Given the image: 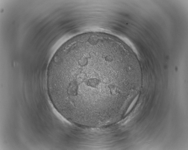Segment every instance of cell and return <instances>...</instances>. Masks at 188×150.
<instances>
[{
	"instance_id": "1",
	"label": "cell",
	"mask_w": 188,
	"mask_h": 150,
	"mask_svg": "<svg viewBox=\"0 0 188 150\" xmlns=\"http://www.w3.org/2000/svg\"><path fill=\"white\" fill-rule=\"evenodd\" d=\"M132 60L117 42L99 35L70 40L57 50L48 65V88L78 111H104L117 105L120 83L132 77Z\"/></svg>"
}]
</instances>
